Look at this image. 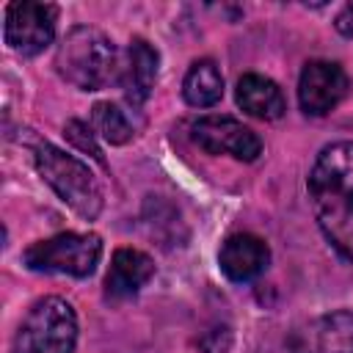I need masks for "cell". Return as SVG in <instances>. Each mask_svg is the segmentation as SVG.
I'll return each mask as SVG.
<instances>
[{
  "label": "cell",
  "instance_id": "obj_1",
  "mask_svg": "<svg viewBox=\"0 0 353 353\" xmlns=\"http://www.w3.org/2000/svg\"><path fill=\"white\" fill-rule=\"evenodd\" d=\"M309 199L325 240L353 262V141L331 143L317 154Z\"/></svg>",
  "mask_w": 353,
  "mask_h": 353
},
{
  "label": "cell",
  "instance_id": "obj_2",
  "mask_svg": "<svg viewBox=\"0 0 353 353\" xmlns=\"http://www.w3.org/2000/svg\"><path fill=\"white\" fill-rule=\"evenodd\" d=\"M119 66V52L113 47V41L88 25H77L72 28L58 52H55V69L58 74L77 85L80 91H99L105 88Z\"/></svg>",
  "mask_w": 353,
  "mask_h": 353
},
{
  "label": "cell",
  "instance_id": "obj_3",
  "mask_svg": "<svg viewBox=\"0 0 353 353\" xmlns=\"http://www.w3.org/2000/svg\"><path fill=\"white\" fill-rule=\"evenodd\" d=\"M33 160H36V171L41 174V179L80 218L94 221L102 212V193H99L97 179L85 163H80L74 154H66L63 149H58L47 141L36 143Z\"/></svg>",
  "mask_w": 353,
  "mask_h": 353
},
{
  "label": "cell",
  "instance_id": "obj_4",
  "mask_svg": "<svg viewBox=\"0 0 353 353\" xmlns=\"http://www.w3.org/2000/svg\"><path fill=\"white\" fill-rule=\"evenodd\" d=\"M77 342V314L69 301L47 295L25 314L11 353H72Z\"/></svg>",
  "mask_w": 353,
  "mask_h": 353
},
{
  "label": "cell",
  "instance_id": "obj_5",
  "mask_svg": "<svg viewBox=\"0 0 353 353\" xmlns=\"http://www.w3.org/2000/svg\"><path fill=\"white\" fill-rule=\"evenodd\" d=\"M259 353H353V312H328L268 336Z\"/></svg>",
  "mask_w": 353,
  "mask_h": 353
},
{
  "label": "cell",
  "instance_id": "obj_6",
  "mask_svg": "<svg viewBox=\"0 0 353 353\" xmlns=\"http://www.w3.org/2000/svg\"><path fill=\"white\" fill-rule=\"evenodd\" d=\"M99 256H102V240L97 234L63 232L25 248L22 262L36 273H61V276L85 279L97 270Z\"/></svg>",
  "mask_w": 353,
  "mask_h": 353
},
{
  "label": "cell",
  "instance_id": "obj_7",
  "mask_svg": "<svg viewBox=\"0 0 353 353\" xmlns=\"http://www.w3.org/2000/svg\"><path fill=\"white\" fill-rule=\"evenodd\" d=\"M58 8L52 3L17 0L6 8V44L19 55H39L55 39Z\"/></svg>",
  "mask_w": 353,
  "mask_h": 353
},
{
  "label": "cell",
  "instance_id": "obj_8",
  "mask_svg": "<svg viewBox=\"0 0 353 353\" xmlns=\"http://www.w3.org/2000/svg\"><path fill=\"white\" fill-rule=\"evenodd\" d=\"M190 138L207 154H232L234 160H243V163H251L262 154L259 135L229 116H204L193 121Z\"/></svg>",
  "mask_w": 353,
  "mask_h": 353
},
{
  "label": "cell",
  "instance_id": "obj_9",
  "mask_svg": "<svg viewBox=\"0 0 353 353\" xmlns=\"http://www.w3.org/2000/svg\"><path fill=\"white\" fill-rule=\"evenodd\" d=\"M347 94V74L339 63L309 61L298 80V102L309 116H325Z\"/></svg>",
  "mask_w": 353,
  "mask_h": 353
},
{
  "label": "cell",
  "instance_id": "obj_10",
  "mask_svg": "<svg viewBox=\"0 0 353 353\" xmlns=\"http://www.w3.org/2000/svg\"><path fill=\"white\" fill-rule=\"evenodd\" d=\"M221 270L229 281H251L256 279L268 262H270V248L262 237L256 234H232L218 254Z\"/></svg>",
  "mask_w": 353,
  "mask_h": 353
},
{
  "label": "cell",
  "instance_id": "obj_11",
  "mask_svg": "<svg viewBox=\"0 0 353 353\" xmlns=\"http://www.w3.org/2000/svg\"><path fill=\"white\" fill-rule=\"evenodd\" d=\"M157 50L146 39H132L121 66V91L130 105H143L157 80Z\"/></svg>",
  "mask_w": 353,
  "mask_h": 353
},
{
  "label": "cell",
  "instance_id": "obj_12",
  "mask_svg": "<svg viewBox=\"0 0 353 353\" xmlns=\"http://www.w3.org/2000/svg\"><path fill=\"white\" fill-rule=\"evenodd\" d=\"M154 276V262L138 248H119L105 276L108 298H130Z\"/></svg>",
  "mask_w": 353,
  "mask_h": 353
},
{
  "label": "cell",
  "instance_id": "obj_13",
  "mask_svg": "<svg viewBox=\"0 0 353 353\" xmlns=\"http://www.w3.org/2000/svg\"><path fill=\"white\" fill-rule=\"evenodd\" d=\"M234 99H237V105L248 116L262 119V121L281 119V113L287 108L284 105V97H281V88L270 77H262V74H243L237 80Z\"/></svg>",
  "mask_w": 353,
  "mask_h": 353
},
{
  "label": "cell",
  "instance_id": "obj_14",
  "mask_svg": "<svg viewBox=\"0 0 353 353\" xmlns=\"http://www.w3.org/2000/svg\"><path fill=\"white\" fill-rule=\"evenodd\" d=\"M182 97L193 108H210L223 97V77L215 61L201 58L188 69L185 83H182Z\"/></svg>",
  "mask_w": 353,
  "mask_h": 353
},
{
  "label": "cell",
  "instance_id": "obj_15",
  "mask_svg": "<svg viewBox=\"0 0 353 353\" xmlns=\"http://www.w3.org/2000/svg\"><path fill=\"white\" fill-rule=\"evenodd\" d=\"M91 124L97 130V135L113 146H121L132 138V124L124 116V110L113 102H97L91 108Z\"/></svg>",
  "mask_w": 353,
  "mask_h": 353
},
{
  "label": "cell",
  "instance_id": "obj_16",
  "mask_svg": "<svg viewBox=\"0 0 353 353\" xmlns=\"http://www.w3.org/2000/svg\"><path fill=\"white\" fill-rule=\"evenodd\" d=\"M66 138L80 149V152H85V154H91L97 163H102V149L97 146V141H94V130L88 127V124H83V121H77V119H72L69 124H66Z\"/></svg>",
  "mask_w": 353,
  "mask_h": 353
},
{
  "label": "cell",
  "instance_id": "obj_17",
  "mask_svg": "<svg viewBox=\"0 0 353 353\" xmlns=\"http://www.w3.org/2000/svg\"><path fill=\"white\" fill-rule=\"evenodd\" d=\"M199 345H201L204 353H229V347H232V331H229V325H215V328H210V331L199 339Z\"/></svg>",
  "mask_w": 353,
  "mask_h": 353
},
{
  "label": "cell",
  "instance_id": "obj_18",
  "mask_svg": "<svg viewBox=\"0 0 353 353\" xmlns=\"http://www.w3.org/2000/svg\"><path fill=\"white\" fill-rule=\"evenodd\" d=\"M334 25H336V30L342 33V36H347V39H353V3H347L339 14H336V19H334Z\"/></svg>",
  "mask_w": 353,
  "mask_h": 353
}]
</instances>
